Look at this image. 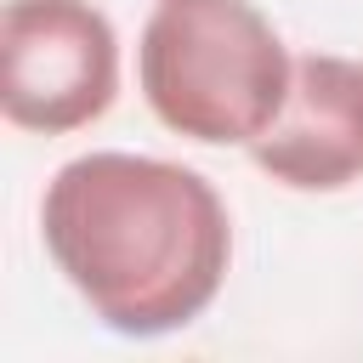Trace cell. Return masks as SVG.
Here are the masks:
<instances>
[{
    "instance_id": "obj_1",
    "label": "cell",
    "mask_w": 363,
    "mask_h": 363,
    "mask_svg": "<svg viewBox=\"0 0 363 363\" xmlns=\"http://www.w3.org/2000/svg\"><path fill=\"white\" fill-rule=\"evenodd\" d=\"M40 238L91 318L130 340L204 318L233 267L221 193L193 164L125 147H91L45 182Z\"/></svg>"
},
{
    "instance_id": "obj_2",
    "label": "cell",
    "mask_w": 363,
    "mask_h": 363,
    "mask_svg": "<svg viewBox=\"0 0 363 363\" xmlns=\"http://www.w3.org/2000/svg\"><path fill=\"white\" fill-rule=\"evenodd\" d=\"M295 57L250 0H159L136 40L153 119L204 147H250L284 108Z\"/></svg>"
},
{
    "instance_id": "obj_3",
    "label": "cell",
    "mask_w": 363,
    "mask_h": 363,
    "mask_svg": "<svg viewBox=\"0 0 363 363\" xmlns=\"http://www.w3.org/2000/svg\"><path fill=\"white\" fill-rule=\"evenodd\" d=\"M119 96V34L91 0H6L0 108L17 130L68 136Z\"/></svg>"
},
{
    "instance_id": "obj_4",
    "label": "cell",
    "mask_w": 363,
    "mask_h": 363,
    "mask_svg": "<svg viewBox=\"0 0 363 363\" xmlns=\"http://www.w3.org/2000/svg\"><path fill=\"white\" fill-rule=\"evenodd\" d=\"M250 159L295 193H340L363 182V62L335 51L295 57L289 96L250 142Z\"/></svg>"
}]
</instances>
